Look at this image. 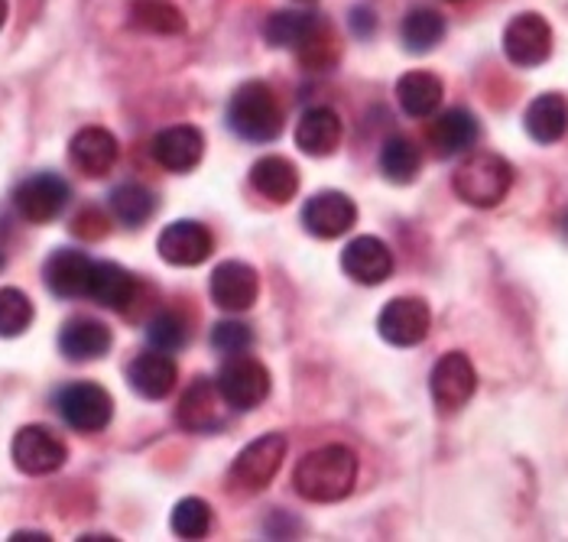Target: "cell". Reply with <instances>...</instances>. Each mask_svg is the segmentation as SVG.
Listing matches in <instances>:
<instances>
[{"instance_id":"1","label":"cell","mask_w":568,"mask_h":542,"mask_svg":"<svg viewBox=\"0 0 568 542\" xmlns=\"http://www.w3.org/2000/svg\"><path fill=\"white\" fill-rule=\"evenodd\" d=\"M293 484L312 503L345 500L357 484V454L345 449V446L315 449L296 464Z\"/></svg>"},{"instance_id":"2","label":"cell","mask_w":568,"mask_h":542,"mask_svg":"<svg viewBox=\"0 0 568 542\" xmlns=\"http://www.w3.org/2000/svg\"><path fill=\"white\" fill-rule=\"evenodd\" d=\"M514 185V166L497 153H471L452 176V188L465 205L475 208H494L507 198Z\"/></svg>"},{"instance_id":"3","label":"cell","mask_w":568,"mask_h":542,"mask_svg":"<svg viewBox=\"0 0 568 542\" xmlns=\"http://www.w3.org/2000/svg\"><path fill=\"white\" fill-rule=\"evenodd\" d=\"M227 124L231 131L247 143H270L283 131V111L276 104V94L263 82H247L231 94L227 104Z\"/></svg>"},{"instance_id":"4","label":"cell","mask_w":568,"mask_h":542,"mask_svg":"<svg viewBox=\"0 0 568 542\" xmlns=\"http://www.w3.org/2000/svg\"><path fill=\"white\" fill-rule=\"evenodd\" d=\"M55 409L75 432H104L114 416V400L104 387L79 380L55 393Z\"/></svg>"},{"instance_id":"5","label":"cell","mask_w":568,"mask_h":542,"mask_svg":"<svg viewBox=\"0 0 568 542\" xmlns=\"http://www.w3.org/2000/svg\"><path fill=\"white\" fill-rule=\"evenodd\" d=\"M221 400L237 412L257 409L270 397V370L254 358L234 355L231 361L221 364L219 377H215Z\"/></svg>"},{"instance_id":"6","label":"cell","mask_w":568,"mask_h":542,"mask_svg":"<svg viewBox=\"0 0 568 542\" xmlns=\"http://www.w3.org/2000/svg\"><path fill=\"white\" fill-rule=\"evenodd\" d=\"M283 458H286V439L280 432H266V436L254 439L244 452L234 458L231 481L244 494H261V491L270 488V481L276 478Z\"/></svg>"},{"instance_id":"7","label":"cell","mask_w":568,"mask_h":542,"mask_svg":"<svg viewBox=\"0 0 568 542\" xmlns=\"http://www.w3.org/2000/svg\"><path fill=\"white\" fill-rule=\"evenodd\" d=\"M72 188L69 182L55 173H37L30 180H23L13 192V208L20 212V218H27L30 225H45L55 222L65 208H69Z\"/></svg>"},{"instance_id":"8","label":"cell","mask_w":568,"mask_h":542,"mask_svg":"<svg viewBox=\"0 0 568 542\" xmlns=\"http://www.w3.org/2000/svg\"><path fill=\"white\" fill-rule=\"evenodd\" d=\"M429 390H433L438 412H458L462 407H468V400L478 390V370L468 361V355L448 351L433 367Z\"/></svg>"},{"instance_id":"9","label":"cell","mask_w":568,"mask_h":542,"mask_svg":"<svg viewBox=\"0 0 568 542\" xmlns=\"http://www.w3.org/2000/svg\"><path fill=\"white\" fill-rule=\"evenodd\" d=\"M433 328V313L419 296H399L384 306V313L377 318V331L384 341H390L394 348H416L426 341Z\"/></svg>"},{"instance_id":"10","label":"cell","mask_w":568,"mask_h":542,"mask_svg":"<svg viewBox=\"0 0 568 542\" xmlns=\"http://www.w3.org/2000/svg\"><path fill=\"white\" fill-rule=\"evenodd\" d=\"M504 52L514 65L536 69L552 55V27L539 13H520L504 30Z\"/></svg>"},{"instance_id":"11","label":"cell","mask_w":568,"mask_h":542,"mask_svg":"<svg viewBox=\"0 0 568 542\" xmlns=\"http://www.w3.org/2000/svg\"><path fill=\"white\" fill-rule=\"evenodd\" d=\"M10 454H13V464L23 471V474H52L65 464V446L62 439L45 429V426H23L17 436H13V446H10Z\"/></svg>"},{"instance_id":"12","label":"cell","mask_w":568,"mask_h":542,"mask_svg":"<svg viewBox=\"0 0 568 542\" xmlns=\"http://www.w3.org/2000/svg\"><path fill=\"white\" fill-rule=\"evenodd\" d=\"M156 250L173 267H199V264H205L212 257L215 237H212V231L205 225L182 218V222H173V225L160 231Z\"/></svg>"},{"instance_id":"13","label":"cell","mask_w":568,"mask_h":542,"mask_svg":"<svg viewBox=\"0 0 568 542\" xmlns=\"http://www.w3.org/2000/svg\"><path fill=\"white\" fill-rule=\"evenodd\" d=\"M354 222H357V205L345 192H335V188L312 195L303 208V225L308 234H315L322 241H335V237L348 234Z\"/></svg>"},{"instance_id":"14","label":"cell","mask_w":568,"mask_h":542,"mask_svg":"<svg viewBox=\"0 0 568 542\" xmlns=\"http://www.w3.org/2000/svg\"><path fill=\"white\" fill-rule=\"evenodd\" d=\"M153 160L170 173H192L205 156V136L192 124H173L153 136Z\"/></svg>"},{"instance_id":"15","label":"cell","mask_w":568,"mask_h":542,"mask_svg":"<svg viewBox=\"0 0 568 542\" xmlns=\"http://www.w3.org/2000/svg\"><path fill=\"white\" fill-rule=\"evenodd\" d=\"M212 299L215 306H221L224 313H247L254 303H257V293H261V279L254 267L241 264V260H227L212 273Z\"/></svg>"},{"instance_id":"16","label":"cell","mask_w":568,"mask_h":542,"mask_svg":"<svg viewBox=\"0 0 568 542\" xmlns=\"http://www.w3.org/2000/svg\"><path fill=\"white\" fill-rule=\"evenodd\" d=\"M342 270L361 286H381L394 273V254L381 237H354L342 250Z\"/></svg>"},{"instance_id":"17","label":"cell","mask_w":568,"mask_h":542,"mask_svg":"<svg viewBox=\"0 0 568 542\" xmlns=\"http://www.w3.org/2000/svg\"><path fill=\"white\" fill-rule=\"evenodd\" d=\"M69 156L75 163L79 173H85L91 180H101L108 176L114 166H118V156H121V146L111 131L104 127H85L79 134L72 136L69 143Z\"/></svg>"},{"instance_id":"18","label":"cell","mask_w":568,"mask_h":542,"mask_svg":"<svg viewBox=\"0 0 568 542\" xmlns=\"http://www.w3.org/2000/svg\"><path fill=\"white\" fill-rule=\"evenodd\" d=\"M224 400L219 387L205 377H199L179 400V422L189 432H219L224 426Z\"/></svg>"},{"instance_id":"19","label":"cell","mask_w":568,"mask_h":542,"mask_svg":"<svg viewBox=\"0 0 568 542\" xmlns=\"http://www.w3.org/2000/svg\"><path fill=\"white\" fill-rule=\"evenodd\" d=\"M481 136V127H478V117L465 108H452L445 114H438L429 127V143L436 150V156L442 160H452L458 153H468Z\"/></svg>"},{"instance_id":"20","label":"cell","mask_w":568,"mask_h":542,"mask_svg":"<svg viewBox=\"0 0 568 542\" xmlns=\"http://www.w3.org/2000/svg\"><path fill=\"white\" fill-rule=\"evenodd\" d=\"M59 348L69 361H98L111 351V328L98 318H69L59 331Z\"/></svg>"},{"instance_id":"21","label":"cell","mask_w":568,"mask_h":542,"mask_svg":"<svg viewBox=\"0 0 568 542\" xmlns=\"http://www.w3.org/2000/svg\"><path fill=\"white\" fill-rule=\"evenodd\" d=\"M91 267L94 260L82 254V250H55L49 260H45V286L62 296V299H79V296H88V279H91Z\"/></svg>"},{"instance_id":"22","label":"cell","mask_w":568,"mask_h":542,"mask_svg":"<svg viewBox=\"0 0 568 542\" xmlns=\"http://www.w3.org/2000/svg\"><path fill=\"white\" fill-rule=\"evenodd\" d=\"M175 361L166 351H146L128 367V380L143 400H166L175 387Z\"/></svg>"},{"instance_id":"23","label":"cell","mask_w":568,"mask_h":542,"mask_svg":"<svg viewBox=\"0 0 568 542\" xmlns=\"http://www.w3.org/2000/svg\"><path fill=\"white\" fill-rule=\"evenodd\" d=\"M524 127L536 143H559L568 134V101L556 91L532 98L524 114Z\"/></svg>"},{"instance_id":"24","label":"cell","mask_w":568,"mask_h":542,"mask_svg":"<svg viewBox=\"0 0 568 542\" xmlns=\"http://www.w3.org/2000/svg\"><path fill=\"white\" fill-rule=\"evenodd\" d=\"M296 143L306 156H332L342 143V121L332 108H308L296 124Z\"/></svg>"},{"instance_id":"25","label":"cell","mask_w":568,"mask_h":542,"mask_svg":"<svg viewBox=\"0 0 568 542\" xmlns=\"http://www.w3.org/2000/svg\"><path fill=\"white\" fill-rule=\"evenodd\" d=\"M136 296V279L118 264H94L88 279V299H94L104 309H128Z\"/></svg>"},{"instance_id":"26","label":"cell","mask_w":568,"mask_h":542,"mask_svg":"<svg viewBox=\"0 0 568 542\" xmlns=\"http://www.w3.org/2000/svg\"><path fill=\"white\" fill-rule=\"evenodd\" d=\"M251 182H254V188L261 192L263 198H270L276 205H286L300 192V173L283 156H263V160H257L254 170H251Z\"/></svg>"},{"instance_id":"27","label":"cell","mask_w":568,"mask_h":542,"mask_svg":"<svg viewBox=\"0 0 568 542\" xmlns=\"http://www.w3.org/2000/svg\"><path fill=\"white\" fill-rule=\"evenodd\" d=\"M442 79L433 72H406L396 82V101L409 117H433L442 104Z\"/></svg>"},{"instance_id":"28","label":"cell","mask_w":568,"mask_h":542,"mask_svg":"<svg viewBox=\"0 0 568 542\" xmlns=\"http://www.w3.org/2000/svg\"><path fill=\"white\" fill-rule=\"evenodd\" d=\"M322 17L318 13H306V10H276L270 13L266 27H263V37L270 45H280V49H300L306 43L308 37L318 30Z\"/></svg>"},{"instance_id":"29","label":"cell","mask_w":568,"mask_h":542,"mask_svg":"<svg viewBox=\"0 0 568 542\" xmlns=\"http://www.w3.org/2000/svg\"><path fill=\"white\" fill-rule=\"evenodd\" d=\"M108 205H111V215H114L121 225L140 227L156 215V205H160V202H156V195H153L146 185H140V182H124V185H118V188L111 192Z\"/></svg>"},{"instance_id":"30","label":"cell","mask_w":568,"mask_h":542,"mask_svg":"<svg viewBox=\"0 0 568 542\" xmlns=\"http://www.w3.org/2000/svg\"><path fill=\"white\" fill-rule=\"evenodd\" d=\"M445 37V17L433 10V7H416L403 17V27H399V40L409 52L423 55V52H433Z\"/></svg>"},{"instance_id":"31","label":"cell","mask_w":568,"mask_h":542,"mask_svg":"<svg viewBox=\"0 0 568 542\" xmlns=\"http://www.w3.org/2000/svg\"><path fill=\"white\" fill-rule=\"evenodd\" d=\"M423 170V153L409 136H390L381 150V173L394 185H409L416 182Z\"/></svg>"},{"instance_id":"32","label":"cell","mask_w":568,"mask_h":542,"mask_svg":"<svg viewBox=\"0 0 568 542\" xmlns=\"http://www.w3.org/2000/svg\"><path fill=\"white\" fill-rule=\"evenodd\" d=\"M131 23L143 33H160V37H175L185 30L182 10L170 0H136L131 7Z\"/></svg>"},{"instance_id":"33","label":"cell","mask_w":568,"mask_h":542,"mask_svg":"<svg viewBox=\"0 0 568 542\" xmlns=\"http://www.w3.org/2000/svg\"><path fill=\"white\" fill-rule=\"evenodd\" d=\"M170 523L179 540H205L212 530V507L199 498H182L175 503Z\"/></svg>"},{"instance_id":"34","label":"cell","mask_w":568,"mask_h":542,"mask_svg":"<svg viewBox=\"0 0 568 542\" xmlns=\"http://www.w3.org/2000/svg\"><path fill=\"white\" fill-rule=\"evenodd\" d=\"M33 325V303L23 289H0V338H17Z\"/></svg>"},{"instance_id":"35","label":"cell","mask_w":568,"mask_h":542,"mask_svg":"<svg viewBox=\"0 0 568 542\" xmlns=\"http://www.w3.org/2000/svg\"><path fill=\"white\" fill-rule=\"evenodd\" d=\"M146 338L156 351H166V355H175L189 345V321L179 316V313H160L146 325Z\"/></svg>"},{"instance_id":"36","label":"cell","mask_w":568,"mask_h":542,"mask_svg":"<svg viewBox=\"0 0 568 542\" xmlns=\"http://www.w3.org/2000/svg\"><path fill=\"white\" fill-rule=\"evenodd\" d=\"M300 52V59L306 62L308 69H315V72H322V69H332L335 65V59H338V45H335V33H332V27L322 20L318 23V30L308 37L306 43L296 49Z\"/></svg>"},{"instance_id":"37","label":"cell","mask_w":568,"mask_h":542,"mask_svg":"<svg viewBox=\"0 0 568 542\" xmlns=\"http://www.w3.org/2000/svg\"><path fill=\"white\" fill-rule=\"evenodd\" d=\"M212 348H215L219 355H227V358L247 355V351L254 348V331H251V325H244V321H219V325L212 328Z\"/></svg>"},{"instance_id":"38","label":"cell","mask_w":568,"mask_h":542,"mask_svg":"<svg viewBox=\"0 0 568 542\" xmlns=\"http://www.w3.org/2000/svg\"><path fill=\"white\" fill-rule=\"evenodd\" d=\"M374 27H377V20H374V10L371 7H354L351 10V30H354V37H371L374 33Z\"/></svg>"},{"instance_id":"39","label":"cell","mask_w":568,"mask_h":542,"mask_svg":"<svg viewBox=\"0 0 568 542\" xmlns=\"http://www.w3.org/2000/svg\"><path fill=\"white\" fill-rule=\"evenodd\" d=\"M10 540L13 542H49V536H45V533H13Z\"/></svg>"},{"instance_id":"40","label":"cell","mask_w":568,"mask_h":542,"mask_svg":"<svg viewBox=\"0 0 568 542\" xmlns=\"http://www.w3.org/2000/svg\"><path fill=\"white\" fill-rule=\"evenodd\" d=\"M7 23V0H0V27Z\"/></svg>"},{"instance_id":"41","label":"cell","mask_w":568,"mask_h":542,"mask_svg":"<svg viewBox=\"0 0 568 542\" xmlns=\"http://www.w3.org/2000/svg\"><path fill=\"white\" fill-rule=\"evenodd\" d=\"M562 227H566V237H568V215H566V225H562Z\"/></svg>"},{"instance_id":"42","label":"cell","mask_w":568,"mask_h":542,"mask_svg":"<svg viewBox=\"0 0 568 542\" xmlns=\"http://www.w3.org/2000/svg\"><path fill=\"white\" fill-rule=\"evenodd\" d=\"M0 270H3V257H0Z\"/></svg>"}]
</instances>
